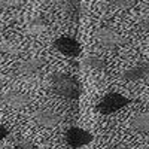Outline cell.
Segmentation results:
<instances>
[{
    "label": "cell",
    "instance_id": "obj_1",
    "mask_svg": "<svg viewBox=\"0 0 149 149\" xmlns=\"http://www.w3.org/2000/svg\"><path fill=\"white\" fill-rule=\"evenodd\" d=\"M51 88L57 95L69 98V100L78 98L82 93L79 82L74 78L69 76V74H64V73H54L52 74L51 76Z\"/></svg>",
    "mask_w": 149,
    "mask_h": 149
},
{
    "label": "cell",
    "instance_id": "obj_2",
    "mask_svg": "<svg viewBox=\"0 0 149 149\" xmlns=\"http://www.w3.org/2000/svg\"><path fill=\"white\" fill-rule=\"evenodd\" d=\"M130 103V100L122 95L119 93H110L107 95H104L100 102L97 103V110L100 112L102 115H110L113 112L121 110L122 107H125Z\"/></svg>",
    "mask_w": 149,
    "mask_h": 149
},
{
    "label": "cell",
    "instance_id": "obj_3",
    "mask_svg": "<svg viewBox=\"0 0 149 149\" xmlns=\"http://www.w3.org/2000/svg\"><path fill=\"white\" fill-rule=\"evenodd\" d=\"M95 39L104 48H118V46H121V45H124L127 42L125 37H122L118 31L112 30V29H107V27L98 29L95 31Z\"/></svg>",
    "mask_w": 149,
    "mask_h": 149
},
{
    "label": "cell",
    "instance_id": "obj_4",
    "mask_svg": "<svg viewBox=\"0 0 149 149\" xmlns=\"http://www.w3.org/2000/svg\"><path fill=\"white\" fill-rule=\"evenodd\" d=\"M55 51L63 54L66 57H78L81 54V45L79 42L70 36H61L54 42Z\"/></svg>",
    "mask_w": 149,
    "mask_h": 149
},
{
    "label": "cell",
    "instance_id": "obj_5",
    "mask_svg": "<svg viewBox=\"0 0 149 149\" xmlns=\"http://www.w3.org/2000/svg\"><path fill=\"white\" fill-rule=\"evenodd\" d=\"M66 142L72 148H82L93 142V134L84 128L72 127L66 131Z\"/></svg>",
    "mask_w": 149,
    "mask_h": 149
},
{
    "label": "cell",
    "instance_id": "obj_6",
    "mask_svg": "<svg viewBox=\"0 0 149 149\" xmlns=\"http://www.w3.org/2000/svg\"><path fill=\"white\" fill-rule=\"evenodd\" d=\"M0 102L9 107L22 109L31 103V97L26 93H21V91H8L0 97Z\"/></svg>",
    "mask_w": 149,
    "mask_h": 149
},
{
    "label": "cell",
    "instance_id": "obj_7",
    "mask_svg": "<svg viewBox=\"0 0 149 149\" xmlns=\"http://www.w3.org/2000/svg\"><path fill=\"white\" fill-rule=\"evenodd\" d=\"M33 118L40 127H46V128L57 127L60 124V121H61L60 115L57 113V112H54L52 109H39V110H36Z\"/></svg>",
    "mask_w": 149,
    "mask_h": 149
},
{
    "label": "cell",
    "instance_id": "obj_8",
    "mask_svg": "<svg viewBox=\"0 0 149 149\" xmlns=\"http://www.w3.org/2000/svg\"><path fill=\"white\" fill-rule=\"evenodd\" d=\"M45 66L43 58H29L24 60L17 66V73L21 76H33Z\"/></svg>",
    "mask_w": 149,
    "mask_h": 149
},
{
    "label": "cell",
    "instance_id": "obj_9",
    "mask_svg": "<svg viewBox=\"0 0 149 149\" xmlns=\"http://www.w3.org/2000/svg\"><path fill=\"white\" fill-rule=\"evenodd\" d=\"M149 74V63H137L136 66L127 69L125 72L122 73V79L127 82H137L140 79H145Z\"/></svg>",
    "mask_w": 149,
    "mask_h": 149
},
{
    "label": "cell",
    "instance_id": "obj_10",
    "mask_svg": "<svg viewBox=\"0 0 149 149\" xmlns=\"http://www.w3.org/2000/svg\"><path fill=\"white\" fill-rule=\"evenodd\" d=\"M130 125L137 133H149V112H142V113L134 115L130 121Z\"/></svg>",
    "mask_w": 149,
    "mask_h": 149
},
{
    "label": "cell",
    "instance_id": "obj_11",
    "mask_svg": "<svg viewBox=\"0 0 149 149\" xmlns=\"http://www.w3.org/2000/svg\"><path fill=\"white\" fill-rule=\"evenodd\" d=\"M60 8L73 21H76L81 15V5L78 0H60Z\"/></svg>",
    "mask_w": 149,
    "mask_h": 149
},
{
    "label": "cell",
    "instance_id": "obj_12",
    "mask_svg": "<svg viewBox=\"0 0 149 149\" xmlns=\"http://www.w3.org/2000/svg\"><path fill=\"white\" fill-rule=\"evenodd\" d=\"M46 29H48L46 19L42 18V17H34V18H31V19L27 22V26H26L27 33H29V34H33V36H37V34L43 33Z\"/></svg>",
    "mask_w": 149,
    "mask_h": 149
},
{
    "label": "cell",
    "instance_id": "obj_13",
    "mask_svg": "<svg viewBox=\"0 0 149 149\" xmlns=\"http://www.w3.org/2000/svg\"><path fill=\"white\" fill-rule=\"evenodd\" d=\"M84 64L86 67H90L93 70H104L106 69V61L102 57H97V55H90L84 60Z\"/></svg>",
    "mask_w": 149,
    "mask_h": 149
},
{
    "label": "cell",
    "instance_id": "obj_14",
    "mask_svg": "<svg viewBox=\"0 0 149 149\" xmlns=\"http://www.w3.org/2000/svg\"><path fill=\"white\" fill-rule=\"evenodd\" d=\"M18 46L14 42L9 40H2L0 42V54H6V55H17L18 54Z\"/></svg>",
    "mask_w": 149,
    "mask_h": 149
},
{
    "label": "cell",
    "instance_id": "obj_15",
    "mask_svg": "<svg viewBox=\"0 0 149 149\" xmlns=\"http://www.w3.org/2000/svg\"><path fill=\"white\" fill-rule=\"evenodd\" d=\"M109 5H112L113 8L118 9H128L134 5V0H107Z\"/></svg>",
    "mask_w": 149,
    "mask_h": 149
},
{
    "label": "cell",
    "instance_id": "obj_16",
    "mask_svg": "<svg viewBox=\"0 0 149 149\" xmlns=\"http://www.w3.org/2000/svg\"><path fill=\"white\" fill-rule=\"evenodd\" d=\"M15 148H17V149H39L36 145H33V143L29 142V140H18V142L15 143Z\"/></svg>",
    "mask_w": 149,
    "mask_h": 149
},
{
    "label": "cell",
    "instance_id": "obj_17",
    "mask_svg": "<svg viewBox=\"0 0 149 149\" xmlns=\"http://www.w3.org/2000/svg\"><path fill=\"white\" fill-rule=\"evenodd\" d=\"M21 5V0H0L2 8H18Z\"/></svg>",
    "mask_w": 149,
    "mask_h": 149
},
{
    "label": "cell",
    "instance_id": "obj_18",
    "mask_svg": "<svg viewBox=\"0 0 149 149\" xmlns=\"http://www.w3.org/2000/svg\"><path fill=\"white\" fill-rule=\"evenodd\" d=\"M139 26H140V29L142 30H145V31H149V14L140 21V24H139Z\"/></svg>",
    "mask_w": 149,
    "mask_h": 149
},
{
    "label": "cell",
    "instance_id": "obj_19",
    "mask_svg": "<svg viewBox=\"0 0 149 149\" xmlns=\"http://www.w3.org/2000/svg\"><path fill=\"white\" fill-rule=\"evenodd\" d=\"M8 134H9V130L6 127H3V125H0V140L8 137Z\"/></svg>",
    "mask_w": 149,
    "mask_h": 149
},
{
    "label": "cell",
    "instance_id": "obj_20",
    "mask_svg": "<svg viewBox=\"0 0 149 149\" xmlns=\"http://www.w3.org/2000/svg\"><path fill=\"white\" fill-rule=\"evenodd\" d=\"M106 149H127V148L119 146V145H112V146H109V148H106Z\"/></svg>",
    "mask_w": 149,
    "mask_h": 149
},
{
    "label": "cell",
    "instance_id": "obj_21",
    "mask_svg": "<svg viewBox=\"0 0 149 149\" xmlns=\"http://www.w3.org/2000/svg\"><path fill=\"white\" fill-rule=\"evenodd\" d=\"M2 86H3V82H2V79H0V88H2Z\"/></svg>",
    "mask_w": 149,
    "mask_h": 149
}]
</instances>
